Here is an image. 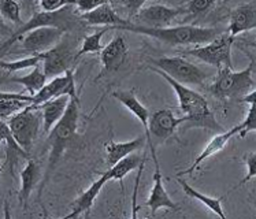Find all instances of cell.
Listing matches in <instances>:
<instances>
[{"instance_id": "1", "label": "cell", "mask_w": 256, "mask_h": 219, "mask_svg": "<svg viewBox=\"0 0 256 219\" xmlns=\"http://www.w3.org/2000/svg\"><path fill=\"white\" fill-rule=\"evenodd\" d=\"M112 30H126L137 33V34H144V36L152 37V38L159 40V42L172 46V47H177V46H196V47H199L202 44L212 42L214 38L222 34L215 28L194 26V25L148 28L134 25V24H132L130 20H128L125 25L114 28Z\"/></svg>"}, {"instance_id": "2", "label": "cell", "mask_w": 256, "mask_h": 219, "mask_svg": "<svg viewBox=\"0 0 256 219\" xmlns=\"http://www.w3.org/2000/svg\"><path fill=\"white\" fill-rule=\"evenodd\" d=\"M148 68L154 73H156L158 76L163 77V80L172 86V90L177 94L180 110L182 111L185 116H188V122H190L194 126L207 128L210 130L225 132L222 129V126L215 120L214 114L210 110L208 103L204 99L203 94H200L194 89L186 88V85L178 82L159 68H154V66H148Z\"/></svg>"}, {"instance_id": "3", "label": "cell", "mask_w": 256, "mask_h": 219, "mask_svg": "<svg viewBox=\"0 0 256 219\" xmlns=\"http://www.w3.org/2000/svg\"><path fill=\"white\" fill-rule=\"evenodd\" d=\"M80 118V99L78 96L72 98L68 106L66 112L62 116V120L54 126L52 130L47 134L48 144H50V158H48V166L46 177H50L59 159L66 151L68 144L74 140L77 134Z\"/></svg>"}, {"instance_id": "4", "label": "cell", "mask_w": 256, "mask_h": 219, "mask_svg": "<svg viewBox=\"0 0 256 219\" xmlns=\"http://www.w3.org/2000/svg\"><path fill=\"white\" fill-rule=\"evenodd\" d=\"M254 60L248 68L241 72H233L232 68H220L214 82L210 85V94L220 100H241L246 94L251 92L254 86Z\"/></svg>"}, {"instance_id": "5", "label": "cell", "mask_w": 256, "mask_h": 219, "mask_svg": "<svg viewBox=\"0 0 256 219\" xmlns=\"http://www.w3.org/2000/svg\"><path fill=\"white\" fill-rule=\"evenodd\" d=\"M74 11L73 6H68L63 7L58 11H36L33 16L28 20L26 22H24V25L16 29L11 37L7 42L2 46V51L4 52L6 50L11 47L16 42H20L22 37L28 34L29 32L34 30L37 28L44 26H54L60 28L63 30H68L72 28L74 24Z\"/></svg>"}, {"instance_id": "6", "label": "cell", "mask_w": 256, "mask_h": 219, "mask_svg": "<svg viewBox=\"0 0 256 219\" xmlns=\"http://www.w3.org/2000/svg\"><path fill=\"white\" fill-rule=\"evenodd\" d=\"M42 120V112L40 107L32 104L10 116L6 122L10 126L11 133L18 144L29 152L38 134Z\"/></svg>"}, {"instance_id": "7", "label": "cell", "mask_w": 256, "mask_h": 219, "mask_svg": "<svg viewBox=\"0 0 256 219\" xmlns=\"http://www.w3.org/2000/svg\"><path fill=\"white\" fill-rule=\"evenodd\" d=\"M233 42H234V37L230 36L229 33H222L212 42H207L206 46H199L188 51H184L182 54L192 55L200 59L202 62L216 68H233V62H232Z\"/></svg>"}, {"instance_id": "8", "label": "cell", "mask_w": 256, "mask_h": 219, "mask_svg": "<svg viewBox=\"0 0 256 219\" xmlns=\"http://www.w3.org/2000/svg\"><path fill=\"white\" fill-rule=\"evenodd\" d=\"M154 68L162 70L168 74L172 78L181 84H192V85H203L207 74L194 63L188 62L186 59L181 56L172 58H159L151 60Z\"/></svg>"}, {"instance_id": "9", "label": "cell", "mask_w": 256, "mask_h": 219, "mask_svg": "<svg viewBox=\"0 0 256 219\" xmlns=\"http://www.w3.org/2000/svg\"><path fill=\"white\" fill-rule=\"evenodd\" d=\"M188 122V116L177 118L172 110H158L152 112L148 122V133H146V144L150 146V151H155L154 140L164 141L172 136L178 126Z\"/></svg>"}, {"instance_id": "10", "label": "cell", "mask_w": 256, "mask_h": 219, "mask_svg": "<svg viewBox=\"0 0 256 219\" xmlns=\"http://www.w3.org/2000/svg\"><path fill=\"white\" fill-rule=\"evenodd\" d=\"M184 12H185L184 7L152 4L148 7H142L136 16H132L130 22L134 25H140V26L166 28Z\"/></svg>"}, {"instance_id": "11", "label": "cell", "mask_w": 256, "mask_h": 219, "mask_svg": "<svg viewBox=\"0 0 256 219\" xmlns=\"http://www.w3.org/2000/svg\"><path fill=\"white\" fill-rule=\"evenodd\" d=\"M42 55V64L48 78H55L58 76L73 70V63L77 55H73L68 42H59L54 48L48 50Z\"/></svg>"}, {"instance_id": "12", "label": "cell", "mask_w": 256, "mask_h": 219, "mask_svg": "<svg viewBox=\"0 0 256 219\" xmlns=\"http://www.w3.org/2000/svg\"><path fill=\"white\" fill-rule=\"evenodd\" d=\"M64 33H66V30H63L60 28H37L34 30L29 32L28 34H25L20 42H21L22 50L25 52L37 55V54L46 52L48 50L55 47L58 42L62 40Z\"/></svg>"}, {"instance_id": "13", "label": "cell", "mask_w": 256, "mask_h": 219, "mask_svg": "<svg viewBox=\"0 0 256 219\" xmlns=\"http://www.w3.org/2000/svg\"><path fill=\"white\" fill-rule=\"evenodd\" d=\"M60 96H70V98L77 96V86L74 81L73 70H68V73L58 76L46 84L42 90L33 96V104L40 106L48 100L56 99Z\"/></svg>"}, {"instance_id": "14", "label": "cell", "mask_w": 256, "mask_h": 219, "mask_svg": "<svg viewBox=\"0 0 256 219\" xmlns=\"http://www.w3.org/2000/svg\"><path fill=\"white\" fill-rule=\"evenodd\" d=\"M151 155L154 164H155V172H154V185H152L151 194L146 202V206L151 210V215L156 214L158 210L160 208L178 211L180 206L176 202H172V198H170V194H168V190L164 189V185H163L162 172H160V164H159V160H158L156 152H151Z\"/></svg>"}, {"instance_id": "15", "label": "cell", "mask_w": 256, "mask_h": 219, "mask_svg": "<svg viewBox=\"0 0 256 219\" xmlns=\"http://www.w3.org/2000/svg\"><path fill=\"white\" fill-rule=\"evenodd\" d=\"M128 44L124 36H115L100 52V59L103 64V73H115L126 62L128 58Z\"/></svg>"}, {"instance_id": "16", "label": "cell", "mask_w": 256, "mask_h": 219, "mask_svg": "<svg viewBox=\"0 0 256 219\" xmlns=\"http://www.w3.org/2000/svg\"><path fill=\"white\" fill-rule=\"evenodd\" d=\"M256 29V0L236 7L230 14L228 33L236 37L240 33Z\"/></svg>"}, {"instance_id": "17", "label": "cell", "mask_w": 256, "mask_h": 219, "mask_svg": "<svg viewBox=\"0 0 256 219\" xmlns=\"http://www.w3.org/2000/svg\"><path fill=\"white\" fill-rule=\"evenodd\" d=\"M240 132H241L240 125L232 128L230 130L220 132V134H216L214 138H211V140H210L208 144H207L203 151L200 152L199 155H198V158L194 159V163H192V164H190V166H189L186 170L178 172L177 176H186V174H192L194 172H196V170H198V168L202 166V163H203L204 160H207L208 158H211L212 155H215L216 152L222 151V150L225 148L226 144H228V142H229V141L232 140L233 137L237 136Z\"/></svg>"}, {"instance_id": "18", "label": "cell", "mask_w": 256, "mask_h": 219, "mask_svg": "<svg viewBox=\"0 0 256 219\" xmlns=\"http://www.w3.org/2000/svg\"><path fill=\"white\" fill-rule=\"evenodd\" d=\"M80 20H82L85 24H88L90 26H108L110 30H112L116 26H122L128 22V20L120 18V16L116 14V11L108 3L100 6L94 10L81 14Z\"/></svg>"}, {"instance_id": "19", "label": "cell", "mask_w": 256, "mask_h": 219, "mask_svg": "<svg viewBox=\"0 0 256 219\" xmlns=\"http://www.w3.org/2000/svg\"><path fill=\"white\" fill-rule=\"evenodd\" d=\"M108 181H110L108 172H103V174H102L90 186H88V189L74 202L73 207H72V212L66 215L64 219L77 218V216L84 215L85 212H89V210L92 208V206H94L96 198L99 196V193L102 192L103 186H104Z\"/></svg>"}, {"instance_id": "20", "label": "cell", "mask_w": 256, "mask_h": 219, "mask_svg": "<svg viewBox=\"0 0 256 219\" xmlns=\"http://www.w3.org/2000/svg\"><path fill=\"white\" fill-rule=\"evenodd\" d=\"M2 141L6 146V164L10 166L11 176H14L18 162L22 159H29V152L18 144L6 120H2Z\"/></svg>"}, {"instance_id": "21", "label": "cell", "mask_w": 256, "mask_h": 219, "mask_svg": "<svg viewBox=\"0 0 256 219\" xmlns=\"http://www.w3.org/2000/svg\"><path fill=\"white\" fill-rule=\"evenodd\" d=\"M70 100H72L70 96H60V98L48 100L46 103L38 106L42 112V129H44L46 134L52 130L54 126L62 120Z\"/></svg>"}, {"instance_id": "22", "label": "cell", "mask_w": 256, "mask_h": 219, "mask_svg": "<svg viewBox=\"0 0 256 219\" xmlns=\"http://www.w3.org/2000/svg\"><path fill=\"white\" fill-rule=\"evenodd\" d=\"M40 177H42V168L38 166V163L33 159H28L26 164L21 172V188L18 192V198H20V203L22 204L24 208L28 207L32 190L37 185Z\"/></svg>"}, {"instance_id": "23", "label": "cell", "mask_w": 256, "mask_h": 219, "mask_svg": "<svg viewBox=\"0 0 256 219\" xmlns=\"http://www.w3.org/2000/svg\"><path fill=\"white\" fill-rule=\"evenodd\" d=\"M111 96L120 102L122 104L125 106L126 108L130 111L132 114L136 116L137 120L142 122V128H144V136H146L148 133V122H150V111L146 110V106H142L140 100L137 99L136 94L133 90H114Z\"/></svg>"}, {"instance_id": "24", "label": "cell", "mask_w": 256, "mask_h": 219, "mask_svg": "<svg viewBox=\"0 0 256 219\" xmlns=\"http://www.w3.org/2000/svg\"><path fill=\"white\" fill-rule=\"evenodd\" d=\"M144 141H146V136L137 137L134 140L126 141V142H112L106 146V162L107 166L112 167L120 162V159L129 156L133 152L138 151L144 146Z\"/></svg>"}, {"instance_id": "25", "label": "cell", "mask_w": 256, "mask_h": 219, "mask_svg": "<svg viewBox=\"0 0 256 219\" xmlns=\"http://www.w3.org/2000/svg\"><path fill=\"white\" fill-rule=\"evenodd\" d=\"M32 104H33V96L2 92L0 94V118L2 120H7L10 116L16 115V112H20Z\"/></svg>"}, {"instance_id": "26", "label": "cell", "mask_w": 256, "mask_h": 219, "mask_svg": "<svg viewBox=\"0 0 256 219\" xmlns=\"http://www.w3.org/2000/svg\"><path fill=\"white\" fill-rule=\"evenodd\" d=\"M144 160H146V156L144 155L142 156L140 154H136V152H133L129 156L120 159L116 164H114V166L107 170L110 181H120V186L124 189V180H125L126 176L130 172H133V170L138 168Z\"/></svg>"}, {"instance_id": "27", "label": "cell", "mask_w": 256, "mask_h": 219, "mask_svg": "<svg viewBox=\"0 0 256 219\" xmlns=\"http://www.w3.org/2000/svg\"><path fill=\"white\" fill-rule=\"evenodd\" d=\"M47 74L44 72V68L42 64H37L36 68H33L30 73L26 74V76H21V77H11L8 81L10 82L20 84L22 86H25L30 96H34L37 92H40L42 89V86L47 84Z\"/></svg>"}, {"instance_id": "28", "label": "cell", "mask_w": 256, "mask_h": 219, "mask_svg": "<svg viewBox=\"0 0 256 219\" xmlns=\"http://www.w3.org/2000/svg\"><path fill=\"white\" fill-rule=\"evenodd\" d=\"M178 184L181 185V189L184 190V193L188 196V198H192L194 200H199L200 203H203L208 210H211L215 215H218L220 219H226V215L224 212V208H222V198H211V196H207L204 193L196 190L194 188H192L185 180L182 178H178Z\"/></svg>"}, {"instance_id": "29", "label": "cell", "mask_w": 256, "mask_h": 219, "mask_svg": "<svg viewBox=\"0 0 256 219\" xmlns=\"http://www.w3.org/2000/svg\"><path fill=\"white\" fill-rule=\"evenodd\" d=\"M110 30V28L104 26L103 29H100L98 32H94L92 34H89L84 38V42L81 44L80 51L76 55L77 58L86 55V54H100L103 51V46H102V38L104 36V33Z\"/></svg>"}, {"instance_id": "30", "label": "cell", "mask_w": 256, "mask_h": 219, "mask_svg": "<svg viewBox=\"0 0 256 219\" xmlns=\"http://www.w3.org/2000/svg\"><path fill=\"white\" fill-rule=\"evenodd\" d=\"M40 63H42V55L37 54V55H32V56L18 59V60H12V62H6L4 59H3L0 62V68L6 70V72L16 73V72H21V70L36 68L37 64H40Z\"/></svg>"}, {"instance_id": "31", "label": "cell", "mask_w": 256, "mask_h": 219, "mask_svg": "<svg viewBox=\"0 0 256 219\" xmlns=\"http://www.w3.org/2000/svg\"><path fill=\"white\" fill-rule=\"evenodd\" d=\"M21 4L16 0H2V16H4L6 20H8L12 24H16V26L20 28L24 25L21 16Z\"/></svg>"}, {"instance_id": "32", "label": "cell", "mask_w": 256, "mask_h": 219, "mask_svg": "<svg viewBox=\"0 0 256 219\" xmlns=\"http://www.w3.org/2000/svg\"><path fill=\"white\" fill-rule=\"evenodd\" d=\"M218 0H189L186 6H184V10L192 16L204 14L216 3Z\"/></svg>"}, {"instance_id": "33", "label": "cell", "mask_w": 256, "mask_h": 219, "mask_svg": "<svg viewBox=\"0 0 256 219\" xmlns=\"http://www.w3.org/2000/svg\"><path fill=\"white\" fill-rule=\"evenodd\" d=\"M241 132L238 133L240 137H246L250 132H256V103L250 104L248 114L246 116V120L240 124Z\"/></svg>"}, {"instance_id": "34", "label": "cell", "mask_w": 256, "mask_h": 219, "mask_svg": "<svg viewBox=\"0 0 256 219\" xmlns=\"http://www.w3.org/2000/svg\"><path fill=\"white\" fill-rule=\"evenodd\" d=\"M244 160H246V168H248V172H246V177L241 180L240 184H238L236 188L246 185L248 181H251L252 178L256 177V152H246V156H244Z\"/></svg>"}, {"instance_id": "35", "label": "cell", "mask_w": 256, "mask_h": 219, "mask_svg": "<svg viewBox=\"0 0 256 219\" xmlns=\"http://www.w3.org/2000/svg\"><path fill=\"white\" fill-rule=\"evenodd\" d=\"M42 11H58L68 7V6H76L77 0H37Z\"/></svg>"}, {"instance_id": "36", "label": "cell", "mask_w": 256, "mask_h": 219, "mask_svg": "<svg viewBox=\"0 0 256 219\" xmlns=\"http://www.w3.org/2000/svg\"><path fill=\"white\" fill-rule=\"evenodd\" d=\"M106 3H108V0H77L76 7H77V10L81 14H84V12L94 10V8L100 7V6L106 4Z\"/></svg>"}, {"instance_id": "37", "label": "cell", "mask_w": 256, "mask_h": 219, "mask_svg": "<svg viewBox=\"0 0 256 219\" xmlns=\"http://www.w3.org/2000/svg\"><path fill=\"white\" fill-rule=\"evenodd\" d=\"M120 4L124 6V8L126 10V12L129 14V20L132 16H134L142 10V6L146 4V0H120Z\"/></svg>"}, {"instance_id": "38", "label": "cell", "mask_w": 256, "mask_h": 219, "mask_svg": "<svg viewBox=\"0 0 256 219\" xmlns=\"http://www.w3.org/2000/svg\"><path fill=\"white\" fill-rule=\"evenodd\" d=\"M20 4H21L22 10L26 11V14L30 18L34 12H36V0H20Z\"/></svg>"}, {"instance_id": "39", "label": "cell", "mask_w": 256, "mask_h": 219, "mask_svg": "<svg viewBox=\"0 0 256 219\" xmlns=\"http://www.w3.org/2000/svg\"><path fill=\"white\" fill-rule=\"evenodd\" d=\"M241 102L248 103V104H254V103H256V89H254V90H251L250 94H246V96L241 99Z\"/></svg>"}, {"instance_id": "40", "label": "cell", "mask_w": 256, "mask_h": 219, "mask_svg": "<svg viewBox=\"0 0 256 219\" xmlns=\"http://www.w3.org/2000/svg\"><path fill=\"white\" fill-rule=\"evenodd\" d=\"M251 203L256 207V192L254 194H251Z\"/></svg>"}]
</instances>
